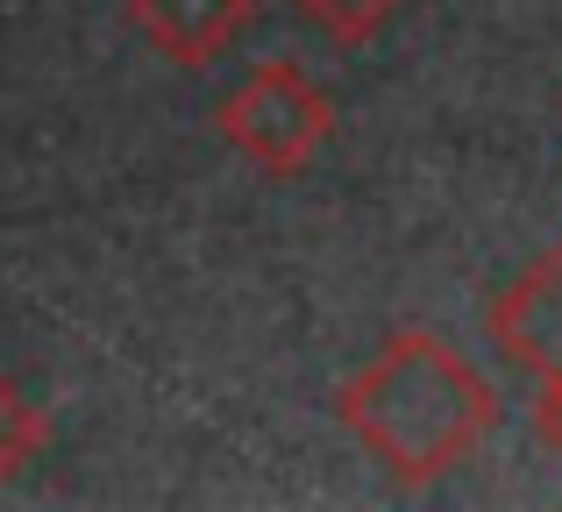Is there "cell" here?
<instances>
[{"label":"cell","instance_id":"cell-2","mask_svg":"<svg viewBox=\"0 0 562 512\" xmlns=\"http://www.w3.org/2000/svg\"><path fill=\"white\" fill-rule=\"evenodd\" d=\"M335 136V100L300 65L271 57L257 65L228 100H221V143L263 171V179H300Z\"/></svg>","mask_w":562,"mask_h":512},{"label":"cell","instance_id":"cell-7","mask_svg":"<svg viewBox=\"0 0 562 512\" xmlns=\"http://www.w3.org/2000/svg\"><path fill=\"white\" fill-rule=\"evenodd\" d=\"M535 434L549 448H562V377L555 385H541V399H535Z\"/></svg>","mask_w":562,"mask_h":512},{"label":"cell","instance_id":"cell-4","mask_svg":"<svg viewBox=\"0 0 562 512\" xmlns=\"http://www.w3.org/2000/svg\"><path fill=\"white\" fill-rule=\"evenodd\" d=\"M128 22L157 57L200 71L257 22V0H128Z\"/></svg>","mask_w":562,"mask_h":512},{"label":"cell","instance_id":"cell-5","mask_svg":"<svg viewBox=\"0 0 562 512\" xmlns=\"http://www.w3.org/2000/svg\"><path fill=\"white\" fill-rule=\"evenodd\" d=\"M43 413L36 406H29V391L14 385L8 371H0V491L14 485V477L29 470V463H36V448H43Z\"/></svg>","mask_w":562,"mask_h":512},{"label":"cell","instance_id":"cell-6","mask_svg":"<svg viewBox=\"0 0 562 512\" xmlns=\"http://www.w3.org/2000/svg\"><path fill=\"white\" fill-rule=\"evenodd\" d=\"M300 14H306V22H314L328 43L357 50V43H371L378 29L398 14V0H300Z\"/></svg>","mask_w":562,"mask_h":512},{"label":"cell","instance_id":"cell-3","mask_svg":"<svg viewBox=\"0 0 562 512\" xmlns=\"http://www.w3.org/2000/svg\"><path fill=\"white\" fill-rule=\"evenodd\" d=\"M484 328H492V349L513 371H527L535 385H555L562 377V242L549 257H535L484 306Z\"/></svg>","mask_w":562,"mask_h":512},{"label":"cell","instance_id":"cell-1","mask_svg":"<svg viewBox=\"0 0 562 512\" xmlns=\"http://www.w3.org/2000/svg\"><path fill=\"white\" fill-rule=\"evenodd\" d=\"M335 413L378 456L392 485L420 491L477 456L498 428V391L456 342L427 328H398L392 342L335 391Z\"/></svg>","mask_w":562,"mask_h":512}]
</instances>
